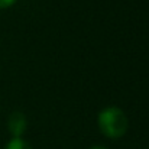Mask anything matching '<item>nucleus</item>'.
Returning a JSON list of instances; mask_svg holds the SVG:
<instances>
[{
    "label": "nucleus",
    "mask_w": 149,
    "mask_h": 149,
    "mask_svg": "<svg viewBox=\"0 0 149 149\" xmlns=\"http://www.w3.org/2000/svg\"><path fill=\"white\" fill-rule=\"evenodd\" d=\"M16 0H0V9H6V7H10L15 4Z\"/></svg>",
    "instance_id": "obj_4"
},
{
    "label": "nucleus",
    "mask_w": 149,
    "mask_h": 149,
    "mask_svg": "<svg viewBox=\"0 0 149 149\" xmlns=\"http://www.w3.org/2000/svg\"><path fill=\"white\" fill-rule=\"evenodd\" d=\"M26 125H28L26 117L20 111L12 113L7 120V127H9V132L13 135V138H20L26 130Z\"/></svg>",
    "instance_id": "obj_2"
},
{
    "label": "nucleus",
    "mask_w": 149,
    "mask_h": 149,
    "mask_svg": "<svg viewBox=\"0 0 149 149\" xmlns=\"http://www.w3.org/2000/svg\"><path fill=\"white\" fill-rule=\"evenodd\" d=\"M91 149H107V148H104V146H93Z\"/></svg>",
    "instance_id": "obj_5"
},
{
    "label": "nucleus",
    "mask_w": 149,
    "mask_h": 149,
    "mask_svg": "<svg viewBox=\"0 0 149 149\" xmlns=\"http://www.w3.org/2000/svg\"><path fill=\"white\" fill-rule=\"evenodd\" d=\"M6 149H32L22 138H13L6 145Z\"/></svg>",
    "instance_id": "obj_3"
},
{
    "label": "nucleus",
    "mask_w": 149,
    "mask_h": 149,
    "mask_svg": "<svg viewBox=\"0 0 149 149\" xmlns=\"http://www.w3.org/2000/svg\"><path fill=\"white\" fill-rule=\"evenodd\" d=\"M129 122L126 114L117 107H106L99 113V127L107 138H122L127 130Z\"/></svg>",
    "instance_id": "obj_1"
}]
</instances>
